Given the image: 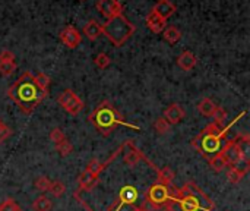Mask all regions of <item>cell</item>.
Returning a JSON list of instances; mask_svg holds the SVG:
<instances>
[{"instance_id": "cell-17", "label": "cell", "mask_w": 250, "mask_h": 211, "mask_svg": "<svg viewBox=\"0 0 250 211\" xmlns=\"http://www.w3.org/2000/svg\"><path fill=\"white\" fill-rule=\"evenodd\" d=\"M136 200H138V191H136L135 187H130V185H126V187L120 191L119 198H117V201H119L123 207H125V206L133 204Z\"/></svg>"}, {"instance_id": "cell-26", "label": "cell", "mask_w": 250, "mask_h": 211, "mask_svg": "<svg viewBox=\"0 0 250 211\" xmlns=\"http://www.w3.org/2000/svg\"><path fill=\"white\" fill-rule=\"evenodd\" d=\"M94 63H95V66H97L98 69H107V68L111 65V59H110V56L105 54V53H98V54L95 56V59H94Z\"/></svg>"}, {"instance_id": "cell-7", "label": "cell", "mask_w": 250, "mask_h": 211, "mask_svg": "<svg viewBox=\"0 0 250 211\" xmlns=\"http://www.w3.org/2000/svg\"><path fill=\"white\" fill-rule=\"evenodd\" d=\"M123 151H126V154H125V163L129 166V167H135V166H138V163L141 162V160H145V162H148V159L133 145V142L130 141V140H127L125 144H123ZM149 164H151V162H148ZM152 166V164H151ZM154 167V166H152Z\"/></svg>"}, {"instance_id": "cell-23", "label": "cell", "mask_w": 250, "mask_h": 211, "mask_svg": "<svg viewBox=\"0 0 250 211\" xmlns=\"http://www.w3.org/2000/svg\"><path fill=\"white\" fill-rule=\"evenodd\" d=\"M217 107H218V106H217L211 98H204V100H201V103L198 104L199 113H201L202 116H207V117H211Z\"/></svg>"}, {"instance_id": "cell-33", "label": "cell", "mask_w": 250, "mask_h": 211, "mask_svg": "<svg viewBox=\"0 0 250 211\" xmlns=\"http://www.w3.org/2000/svg\"><path fill=\"white\" fill-rule=\"evenodd\" d=\"M56 150H57V153H59L62 157H67V156L73 151V145H72L67 140H64L63 142H60L59 145H56Z\"/></svg>"}, {"instance_id": "cell-14", "label": "cell", "mask_w": 250, "mask_h": 211, "mask_svg": "<svg viewBox=\"0 0 250 211\" xmlns=\"http://www.w3.org/2000/svg\"><path fill=\"white\" fill-rule=\"evenodd\" d=\"M196 63H198L196 54L192 53V51H189V50L183 51V53L177 57V65H179V68H180L182 70H185V72L192 70V69L196 66Z\"/></svg>"}, {"instance_id": "cell-32", "label": "cell", "mask_w": 250, "mask_h": 211, "mask_svg": "<svg viewBox=\"0 0 250 211\" xmlns=\"http://www.w3.org/2000/svg\"><path fill=\"white\" fill-rule=\"evenodd\" d=\"M211 117L214 119L212 122H215L217 125L223 126V123L227 120V112H226L223 107H220V106H218V107L215 109V112L212 113V116H211Z\"/></svg>"}, {"instance_id": "cell-27", "label": "cell", "mask_w": 250, "mask_h": 211, "mask_svg": "<svg viewBox=\"0 0 250 211\" xmlns=\"http://www.w3.org/2000/svg\"><path fill=\"white\" fill-rule=\"evenodd\" d=\"M154 129H155L157 134L164 135V134H167V132L171 129V125H170L164 117H158V119L154 122Z\"/></svg>"}, {"instance_id": "cell-9", "label": "cell", "mask_w": 250, "mask_h": 211, "mask_svg": "<svg viewBox=\"0 0 250 211\" xmlns=\"http://www.w3.org/2000/svg\"><path fill=\"white\" fill-rule=\"evenodd\" d=\"M60 40L67 48H76L82 41V34L72 25H67L60 31Z\"/></svg>"}, {"instance_id": "cell-19", "label": "cell", "mask_w": 250, "mask_h": 211, "mask_svg": "<svg viewBox=\"0 0 250 211\" xmlns=\"http://www.w3.org/2000/svg\"><path fill=\"white\" fill-rule=\"evenodd\" d=\"M32 210L34 211H51L53 210V201L45 195H40L34 200L32 203Z\"/></svg>"}, {"instance_id": "cell-10", "label": "cell", "mask_w": 250, "mask_h": 211, "mask_svg": "<svg viewBox=\"0 0 250 211\" xmlns=\"http://www.w3.org/2000/svg\"><path fill=\"white\" fill-rule=\"evenodd\" d=\"M201 135V134H199ZM202 137V135H201ZM226 135H215V137H202V156L209 157L217 154L221 150V142Z\"/></svg>"}, {"instance_id": "cell-12", "label": "cell", "mask_w": 250, "mask_h": 211, "mask_svg": "<svg viewBox=\"0 0 250 211\" xmlns=\"http://www.w3.org/2000/svg\"><path fill=\"white\" fill-rule=\"evenodd\" d=\"M185 116H186L185 109H183L180 104H177V103L170 104V106L164 110V115H163V117H164L170 125H177V123H180V122L185 119Z\"/></svg>"}, {"instance_id": "cell-34", "label": "cell", "mask_w": 250, "mask_h": 211, "mask_svg": "<svg viewBox=\"0 0 250 211\" xmlns=\"http://www.w3.org/2000/svg\"><path fill=\"white\" fill-rule=\"evenodd\" d=\"M10 134H12L10 128L0 119V144H3L10 137Z\"/></svg>"}, {"instance_id": "cell-4", "label": "cell", "mask_w": 250, "mask_h": 211, "mask_svg": "<svg viewBox=\"0 0 250 211\" xmlns=\"http://www.w3.org/2000/svg\"><path fill=\"white\" fill-rule=\"evenodd\" d=\"M103 34L111 41L114 47H122L136 31V26L122 13L107 19L105 23L101 25Z\"/></svg>"}, {"instance_id": "cell-8", "label": "cell", "mask_w": 250, "mask_h": 211, "mask_svg": "<svg viewBox=\"0 0 250 211\" xmlns=\"http://www.w3.org/2000/svg\"><path fill=\"white\" fill-rule=\"evenodd\" d=\"M97 9L105 19H110L113 16L123 13V6L119 0H98Z\"/></svg>"}, {"instance_id": "cell-20", "label": "cell", "mask_w": 250, "mask_h": 211, "mask_svg": "<svg viewBox=\"0 0 250 211\" xmlns=\"http://www.w3.org/2000/svg\"><path fill=\"white\" fill-rule=\"evenodd\" d=\"M163 37H164V40H166L168 44H176V43H179V41H180V38H182V32L177 29V26L170 25V26H166V28H164V31H163Z\"/></svg>"}, {"instance_id": "cell-15", "label": "cell", "mask_w": 250, "mask_h": 211, "mask_svg": "<svg viewBox=\"0 0 250 211\" xmlns=\"http://www.w3.org/2000/svg\"><path fill=\"white\" fill-rule=\"evenodd\" d=\"M82 34L86 35V38L91 40V41L97 40L100 35H103L101 23H100L98 21H95V19H89V21L83 25V28H82Z\"/></svg>"}, {"instance_id": "cell-25", "label": "cell", "mask_w": 250, "mask_h": 211, "mask_svg": "<svg viewBox=\"0 0 250 211\" xmlns=\"http://www.w3.org/2000/svg\"><path fill=\"white\" fill-rule=\"evenodd\" d=\"M50 187H51V181H50L47 176H40V178H37L35 182H34V188H35L38 192H41V194L48 192Z\"/></svg>"}, {"instance_id": "cell-21", "label": "cell", "mask_w": 250, "mask_h": 211, "mask_svg": "<svg viewBox=\"0 0 250 211\" xmlns=\"http://www.w3.org/2000/svg\"><path fill=\"white\" fill-rule=\"evenodd\" d=\"M208 163H209V166H211V169L214 172H223L227 167V160L220 153H217L214 156H209L208 157Z\"/></svg>"}, {"instance_id": "cell-38", "label": "cell", "mask_w": 250, "mask_h": 211, "mask_svg": "<svg viewBox=\"0 0 250 211\" xmlns=\"http://www.w3.org/2000/svg\"><path fill=\"white\" fill-rule=\"evenodd\" d=\"M82 1H83V0H82Z\"/></svg>"}, {"instance_id": "cell-3", "label": "cell", "mask_w": 250, "mask_h": 211, "mask_svg": "<svg viewBox=\"0 0 250 211\" xmlns=\"http://www.w3.org/2000/svg\"><path fill=\"white\" fill-rule=\"evenodd\" d=\"M88 120L95 126V129L104 135V137H108L117 126H126V128H130V129H135V131H141L139 126H135L132 123H127L123 116L117 112V109L110 103V101H101L95 109L94 112L89 115Z\"/></svg>"}, {"instance_id": "cell-36", "label": "cell", "mask_w": 250, "mask_h": 211, "mask_svg": "<svg viewBox=\"0 0 250 211\" xmlns=\"http://www.w3.org/2000/svg\"><path fill=\"white\" fill-rule=\"evenodd\" d=\"M7 60H15V56H13L12 51L3 50V51L0 53V62H7Z\"/></svg>"}, {"instance_id": "cell-35", "label": "cell", "mask_w": 250, "mask_h": 211, "mask_svg": "<svg viewBox=\"0 0 250 211\" xmlns=\"http://www.w3.org/2000/svg\"><path fill=\"white\" fill-rule=\"evenodd\" d=\"M190 145H192V148H195L198 153H202V137H201V135H196V137L190 141Z\"/></svg>"}, {"instance_id": "cell-13", "label": "cell", "mask_w": 250, "mask_h": 211, "mask_svg": "<svg viewBox=\"0 0 250 211\" xmlns=\"http://www.w3.org/2000/svg\"><path fill=\"white\" fill-rule=\"evenodd\" d=\"M146 26L151 29V32L154 34H160L164 31V28L167 26V21L163 19L161 16H158L154 10H151L146 16Z\"/></svg>"}, {"instance_id": "cell-30", "label": "cell", "mask_w": 250, "mask_h": 211, "mask_svg": "<svg viewBox=\"0 0 250 211\" xmlns=\"http://www.w3.org/2000/svg\"><path fill=\"white\" fill-rule=\"evenodd\" d=\"M0 211H22V209L13 198H6L0 203Z\"/></svg>"}, {"instance_id": "cell-18", "label": "cell", "mask_w": 250, "mask_h": 211, "mask_svg": "<svg viewBox=\"0 0 250 211\" xmlns=\"http://www.w3.org/2000/svg\"><path fill=\"white\" fill-rule=\"evenodd\" d=\"M157 175H158V184L166 185V187L173 185V181H174V172H173L168 166H164V167L158 169V170H157Z\"/></svg>"}, {"instance_id": "cell-37", "label": "cell", "mask_w": 250, "mask_h": 211, "mask_svg": "<svg viewBox=\"0 0 250 211\" xmlns=\"http://www.w3.org/2000/svg\"><path fill=\"white\" fill-rule=\"evenodd\" d=\"M135 211H145V209H136Z\"/></svg>"}, {"instance_id": "cell-6", "label": "cell", "mask_w": 250, "mask_h": 211, "mask_svg": "<svg viewBox=\"0 0 250 211\" xmlns=\"http://www.w3.org/2000/svg\"><path fill=\"white\" fill-rule=\"evenodd\" d=\"M57 103L62 109H64L72 116H78L83 110V101L75 94V91H72L69 88L59 94Z\"/></svg>"}, {"instance_id": "cell-5", "label": "cell", "mask_w": 250, "mask_h": 211, "mask_svg": "<svg viewBox=\"0 0 250 211\" xmlns=\"http://www.w3.org/2000/svg\"><path fill=\"white\" fill-rule=\"evenodd\" d=\"M171 185L170 187H166V185H161V184H154L146 195H145V200L148 204H151L152 207L155 209H160V207H168L171 204Z\"/></svg>"}, {"instance_id": "cell-31", "label": "cell", "mask_w": 250, "mask_h": 211, "mask_svg": "<svg viewBox=\"0 0 250 211\" xmlns=\"http://www.w3.org/2000/svg\"><path fill=\"white\" fill-rule=\"evenodd\" d=\"M50 140H51V142H53L54 145H59L60 142H63V141L67 140V138H66L64 132H63L60 128H53L51 132H50Z\"/></svg>"}, {"instance_id": "cell-29", "label": "cell", "mask_w": 250, "mask_h": 211, "mask_svg": "<svg viewBox=\"0 0 250 211\" xmlns=\"http://www.w3.org/2000/svg\"><path fill=\"white\" fill-rule=\"evenodd\" d=\"M48 192H50V194H51L53 197L59 198V197H62V195H63V194L66 192V185H64L63 182H60V181L51 182V187H50Z\"/></svg>"}, {"instance_id": "cell-22", "label": "cell", "mask_w": 250, "mask_h": 211, "mask_svg": "<svg viewBox=\"0 0 250 211\" xmlns=\"http://www.w3.org/2000/svg\"><path fill=\"white\" fill-rule=\"evenodd\" d=\"M229 170H227V179L231 182V184H239L242 182V179L246 176L248 170L242 169V167H237V166H227Z\"/></svg>"}, {"instance_id": "cell-24", "label": "cell", "mask_w": 250, "mask_h": 211, "mask_svg": "<svg viewBox=\"0 0 250 211\" xmlns=\"http://www.w3.org/2000/svg\"><path fill=\"white\" fill-rule=\"evenodd\" d=\"M34 81H35L37 87H38L42 93L48 94V88H50V84H51V79H50V76H48V75H45V73L40 72V73L34 75Z\"/></svg>"}, {"instance_id": "cell-1", "label": "cell", "mask_w": 250, "mask_h": 211, "mask_svg": "<svg viewBox=\"0 0 250 211\" xmlns=\"http://www.w3.org/2000/svg\"><path fill=\"white\" fill-rule=\"evenodd\" d=\"M47 95L48 94L42 93L37 87L34 81V75L28 70L23 72L19 76V79L7 90V97L12 101H15L19 106V109L26 115L32 113Z\"/></svg>"}, {"instance_id": "cell-2", "label": "cell", "mask_w": 250, "mask_h": 211, "mask_svg": "<svg viewBox=\"0 0 250 211\" xmlns=\"http://www.w3.org/2000/svg\"><path fill=\"white\" fill-rule=\"evenodd\" d=\"M171 204L179 207L180 211H212L215 204L211 198L195 184L188 182L182 188H176L171 185Z\"/></svg>"}, {"instance_id": "cell-28", "label": "cell", "mask_w": 250, "mask_h": 211, "mask_svg": "<svg viewBox=\"0 0 250 211\" xmlns=\"http://www.w3.org/2000/svg\"><path fill=\"white\" fill-rule=\"evenodd\" d=\"M15 70H16V62H15V60L0 62V75H3V76H10Z\"/></svg>"}, {"instance_id": "cell-11", "label": "cell", "mask_w": 250, "mask_h": 211, "mask_svg": "<svg viewBox=\"0 0 250 211\" xmlns=\"http://www.w3.org/2000/svg\"><path fill=\"white\" fill-rule=\"evenodd\" d=\"M100 182V176H95L92 173H89L88 170H85L81 176H79V181H78V189L73 192V194H79V192H91Z\"/></svg>"}, {"instance_id": "cell-16", "label": "cell", "mask_w": 250, "mask_h": 211, "mask_svg": "<svg viewBox=\"0 0 250 211\" xmlns=\"http://www.w3.org/2000/svg\"><path fill=\"white\" fill-rule=\"evenodd\" d=\"M158 16H161L163 19H168L174 12H176V6L174 3H171L170 0H158L152 9Z\"/></svg>"}]
</instances>
